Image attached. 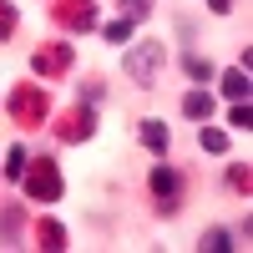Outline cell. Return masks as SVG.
<instances>
[{"mask_svg": "<svg viewBox=\"0 0 253 253\" xmlns=\"http://www.w3.org/2000/svg\"><path fill=\"white\" fill-rule=\"evenodd\" d=\"M5 117L20 126V132H41L51 122V91L46 81H15L5 91Z\"/></svg>", "mask_w": 253, "mask_h": 253, "instance_id": "1", "label": "cell"}, {"mask_svg": "<svg viewBox=\"0 0 253 253\" xmlns=\"http://www.w3.org/2000/svg\"><path fill=\"white\" fill-rule=\"evenodd\" d=\"M137 142H142L152 157H167V147H172V126H167L162 117H142V122H137Z\"/></svg>", "mask_w": 253, "mask_h": 253, "instance_id": "8", "label": "cell"}, {"mask_svg": "<svg viewBox=\"0 0 253 253\" xmlns=\"http://www.w3.org/2000/svg\"><path fill=\"white\" fill-rule=\"evenodd\" d=\"M26 162H31V152H26L20 142H10V147H5V162H0V177L20 182V177H26Z\"/></svg>", "mask_w": 253, "mask_h": 253, "instance_id": "13", "label": "cell"}, {"mask_svg": "<svg viewBox=\"0 0 253 253\" xmlns=\"http://www.w3.org/2000/svg\"><path fill=\"white\" fill-rule=\"evenodd\" d=\"M182 117H187V122H213V91H208V86H193V91L182 96Z\"/></svg>", "mask_w": 253, "mask_h": 253, "instance_id": "10", "label": "cell"}, {"mask_svg": "<svg viewBox=\"0 0 253 253\" xmlns=\"http://www.w3.org/2000/svg\"><path fill=\"white\" fill-rule=\"evenodd\" d=\"M36 243L46 253H61V248H66V223H61V218H36Z\"/></svg>", "mask_w": 253, "mask_h": 253, "instance_id": "11", "label": "cell"}, {"mask_svg": "<svg viewBox=\"0 0 253 253\" xmlns=\"http://www.w3.org/2000/svg\"><path fill=\"white\" fill-rule=\"evenodd\" d=\"M248 86H253V81H248L243 66H233V71H223V76H218V91H223L228 101H248Z\"/></svg>", "mask_w": 253, "mask_h": 253, "instance_id": "12", "label": "cell"}, {"mask_svg": "<svg viewBox=\"0 0 253 253\" xmlns=\"http://www.w3.org/2000/svg\"><path fill=\"white\" fill-rule=\"evenodd\" d=\"M198 142H203V152L228 157V132H223V126H208V122H198Z\"/></svg>", "mask_w": 253, "mask_h": 253, "instance_id": "15", "label": "cell"}, {"mask_svg": "<svg viewBox=\"0 0 253 253\" xmlns=\"http://www.w3.org/2000/svg\"><path fill=\"white\" fill-rule=\"evenodd\" d=\"M15 26H20V10H15V0H0V46L15 36Z\"/></svg>", "mask_w": 253, "mask_h": 253, "instance_id": "19", "label": "cell"}, {"mask_svg": "<svg viewBox=\"0 0 253 253\" xmlns=\"http://www.w3.org/2000/svg\"><path fill=\"white\" fill-rule=\"evenodd\" d=\"M101 91H107V86H101V76H86V86H81V101H91V107H96Z\"/></svg>", "mask_w": 253, "mask_h": 253, "instance_id": "22", "label": "cell"}, {"mask_svg": "<svg viewBox=\"0 0 253 253\" xmlns=\"http://www.w3.org/2000/svg\"><path fill=\"white\" fill-rule=\"evenodd\" d=\"M147 193H152V208L162 218H177L182 213V198H187V182H182V172L172 162H162L157 157V167L147 172Z\"/></svg>", "mask_w": 253, "mask_h": 253, "instance_id": "3", "label": "cell"}, {"mask_svg": "<svg viewBox=\"0 0 253 253\" xmlns=\"http://www.w3.org/2000/svg\"><path fill=\"white\" fill-rule=\"evenodd\" d=\"M51 20L71 36L96 31V0H51Z\"/></svg>", "mask_w": 253, "mask_h": 253, "instance_id": "7", "label": "cell"}, {"mask_svg": "<svg viewBox=\"0 0 253 253\" xmlns=\"http://www.w3.org/2000/svg\"><path fill=\"white\" fill-rule=\"evenodd\" d=\"M228 122L248 132V126H253V107H248V101H233V112H228Z\"/></svg>", "mask_w": 253, "mask_h": 253, "instance_id": "21", "label": "cell"}, {"mask_svg": "<svg viewBox=\"0 0 253 253\" xmlns=\"http://www.w3.org/2000/svg\"><path fill=\"white\" fill-rule=\"evenodd\" d=\"M198 248L203 253H228L233 248V228H208V233L198 238Z\"/></svg>", "mask_w": 253, "mask_h": 253, "instance_id": "17", "label": "cell"}, {"mask_svg": "<svg viewBox=\"0 0 253 253\" xmlns=\"http://www.w3.org/2000/svg\"><path fill=\"white\" fill-rule=\"evenodd\" d=\"M132 31H137V20L117 15V20H107V26H101V41H112V46H122V41H132Z\"/></svg>", "mask_w": 253, "mask_h": 253, "instance_id": "18", "label": "cell"}, {"mask_svg": "<svg viewBox=\"0 0 253 253\" xmlns=\"http://www.w3.org/2000/svg\"><path fill=\"white\" fill-rule=\"evenodd\" d=\"M20 233H26V208L0 203V248H20Z\"/></svg>", "mask_w": 253, "mask_h": 253, "instance_id": "9", "label": "cell"}, {"mask_svg": "<svg viewBox=\"0 0 253 253\" xmlns=\"http://www.w3.org/2000/svg\"><path fill=\"white\" fill-rule=\"evenodd\" d=\"M223 182H228V193H238V198H248V193H253V167H248V162H228V172H223Z\"/></svg>", "mask_w": 253, "mask_h": 253, "instance_id": "14", "label": "cell"}, {"mask_svg": "<svg viewBox=\"0 0 253 253\" xmlns=\"http://www.w3.org/2000/svg\"><path fill=\"white\" fill-rule=\"evenodd\" d=\"M182 71L193 76L198 86H208V81L218 76V71H213V61H208V56H198V51H187V56H182Z\"/></svg>", "mask_w": 253, "mask_h": 253, "instance_id": "16", "label": "cell"}, {"mask_svg": "<svg viewBox=\"0 0 253 253\" xmlns=\"http://www.w3.org/2000/svg\"><path fill=\"white\" fill-rule=\"evenodd\" d=\"M26 198L31 203H61V193H66V182H61V167H56V157H31L26 162Z\"/></svg>", "mask_w": 253, "mask_h": 253, "instance_id": "5", "label": "cell"}, {"mask_svg": "<svg viewBox=\"0 0 253 253\" xmlns=\"http://www.w3.org/2000/svg\"><path fill=\"white\" fill-rule=\"evenodd\" d=\"M208 10H213V15H228V10H233V0H208Z\"/></svg>", "mask_w": 253, "mask_h": 253, "instance_id": "23", "label": "cell"}, {"mask_svg": "<svg viewBox=\"0 0 253 253\" xmlns=\"http://www.w3.org/2000/svg\"><path fill=\"white\" fill-rule=\"evenodd\" d=\"M162 66H167V46H162V41H137V46L122 51V71L142 91H152L157 81H162Z\"/></svg>", "mask_w": 253, "mask_h": 253, "instance_id": "2", "label": "cell"}, {"mask_svg": "<svg viewBox=\"0 0 253 253\" xmlns=\"http://www.w3.org/2000/svg\"><path fill=\"white\" fill-rule=\"evenodd\" d=\"M46 126H51V137H56V142L81 147V142H91V137H96V126H101V122H96V107H91V101H76V107H66L61 117L51 112Z\"/></svg>", "mask_w": 253, "mask_h": 253, "instance_id": "4", "label": "cell"}, {"mask_svg": "<svg viewBox=\"0 0 253 253\" xmlns=\"http://www.w3.org/2000/svg\"><path fill=\"white\" fill-rule=\"evenodd\" d=\"M117 10H122L126 20H137V26H142V20L157 10V0H117Z\"/></svg>", "mask_w": 253, "mask_h": 253, "instance_id": "20", "label": "cell"}, {"mask_svg": "<svg viewBox=\"0 0 253 253\" xmlns=\"http://www.w3.org/2000/svg\"><path fill=\"white\" fill-rule=\"evenodd\" d=\"M71 66H76V46L71 41H41L36 56H31V76L36 81H61Z\"/></svg>", "mask_w": 253, "mask_h": 253, "instance_id": "6", "label": "cell"}]
</instances>
